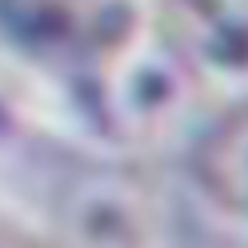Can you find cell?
<instances>
[{"label":"cell","instance_id":"obj_1","mask_svg":"<svg viewBox=\"0 0 248 248\" xmlns=\"http://www.w3.org/2000/svg\"><path fill=\"white\" fill-rule=\"evenodd\" d=\"M200 180L224 212L248 220V104H236L212 136H204Z\"/></svg>","mask_w":248,"mask_h":248}]
</instances>
